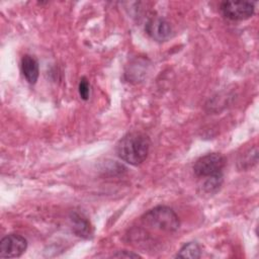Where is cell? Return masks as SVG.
I'll list each match as a JSON object with an SVG mask.
<instances>
[{
  "label": "cell",
  "mask_w": 259,
  "mask_h": 259,
  "mask_svg": "<svg viewBox=\"0 0 259 259\" xmlns=\"http://www.w3.org/2000/svg\"><path fill=\"white\" fill-rule=\"evenodd\" d=\"M27 248V241L17 234L5 236L0 242V257L16 258L21 256Z\"/></svg>",
  "instance_id": "5"
},
{
  "label": "cell",
  "mask_w": 259,
  "mask_h": 259,
  "mask_svg": "<svg viewBox=\"0 0 259 259\" xmlns=\"http://www.w3.org/2000/svg\"><path fill=\"white\" fill-rule=\"evenodd\" d=\"M79 90V95L83 100H87L89 98V93H90V85L86 77H82L79 82L78 86Z\"/></svg>",
  "instance_id": "11"
},
{
  "label": "cell",
  "mask_w": 259,
  "mask_h": 259,
  "mask_svg": "<svg viewBox=\"0 0 259 259\" xmlns=\"http://www.w3.org/2000/svg\"><path fill=\"white\" fill-rule=\"evenodd\" d=\"M142 221L145 225L155 230L163 232H175L180 226V221L176 212L168 206L159 205L147 211Z\"/></svg>",
  "instance_id": "2"
},
{
  "label": "cell",
  "mask_w": 259,
  "mask_h": 259,
  "mask_svg": "<svg viewBox=\"0 0 259 259\" xmlns=\"http://www.w3.org/2000/svg\"><path fill=\"white\" fill-rule=\"evenodd\" d=\"M226 158L220 153H209L196 160L193 171L198 177H210L223 174Z\"/></svg>",
  "instance_id": "3"
},
{
  "label": "cell",
  "mask_w": 259,
  "mask_h": 259,
  "mask_svg": "<svg viewBox=\"0 0 259 259\" xmlns=\"http://www.w3.org/2000/svg\"><path fill=\"white\" fill-rule=\"evenodd\" d=\"M150 139L143 133H130L119 140L116 145L117 156L124 162L138 166L148 157Z\"/></svg>",
  "instance_id": "1"
},
{
  "label": "cell",
  "mask_w": 259,
  "mask_h": 259,
  "mask_svg": "<svg viewBox=\"0 0 259 259\" xmlns=\"http://www.w3.org/2000/svg\"><path fill=\"white\" fill-rule=\"evenodd\" d=\"M21 71L26 81L29 84H34L39 73L37 60L30 55H24L21 59Z\"/></svg>",
  "instance_id": "7"
},
{
  "label": "cell",
  "mask_w": 259,
  "mask_h": 259,
  "mask_svg": "<svg viewBox=\"0 0 259 259\" xmlns=\"http://www.w3.org/2000/svg\"><path fill=\"white\" fill-rule=\"evenodd\" d=\"M70 218L73 224V230L78 236L88 238L91 235V226L86 218H84L82 214L78 212H72Z\"/></svg>",
  "instance_id": "8"
},
{
  "label": "cell",
  "mask_w": 259,
  "mask_h": 259,
  "mask_svg": "<svg viewBox=\"0 0 259 259\" xmlns=\"http://www.w3.org/2000/svg\"><path fill=\"white\" fill-rule=\"evenodd\" d=\"M201 254L200 247L195 242H189L185 244L177 253L176 257L178 258H190V259H196L199 258Z\"/></svg>",
  "instance_id": "9"
},
{
  "label": "cell",
  "mask_w": 259,
  "mask_h": 259,
  "mask_svg": "<svg viewBox=\"0 0 259 259\" xmlns=\"http://www.w3.org/2000/svg\"><path fill=\"white\" fill-rule=\"evenodd\" d=\"M146 32L155 40L165 41L171 36L172 28L168 21L162 17H152L145 25Z\"/></svg>",
  "instance_id": "6"
},
{
  "label": "cell",
  "mask_w": 259,
  "mask_h": 259,
  "mask_svg": "<svg viewBox=\"0 0 259 259\" xmlns=\"http://www.w3.org/2000/svg\"><path fill=\"white\" fill-rule=\"evenodd\" d=\"M112 257L115 258H140L141 256L139 254L126 251V250H121V251H117L116 253H114L112 255Z\"/></svg>",
  "instance_id": "12"
},
{
  "label": "cell",
  "mask_w": 259,
  "mask_h": 259,
  "mask_svg": "<svg viewBox=\"0 0 259 259\" xmlns=\"http://www.w3.org/2000/svg\"><path fill=\"white\" fill-rule=\"evenodd\" d=\"M223 182V174L206 177V180L204 181L202 188L207 193H212L219 190Z\"/></svg>",
  "instance_id": "10"
},
{
  "label": "cell",
  "mask_w": 259,
  "mask_h": 259,
  "mask_svg": "<svg viewBox=\"0 0 259 259\" xmlns=\"http://www.w3.org/2000/svg\"><path fill=\"white\" fill-rule=\"evenodd\" d=\"M220 8L224 16L231 20H245L254 13V4L247 1H225Z\"/></svg>",
  "instance_id": "4"
}]
</instances>
